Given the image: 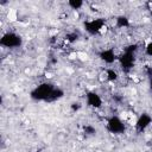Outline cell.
<instances>
[{
  "label": "cell",
  "instance_id": "cell-1",
  "mask_svg": "<svg viewBox=\"0 0 152 152\" xmlns=\"http://www.w3.org/2000/svg\"><path fill=\"white\" fill-rule=\"evenodd\" d=\"M56 89L55 84L50 83V82H43L39 86H37L36 88H33L30 93V97L34 101H44V102H49L50 96L52 95L53 90Z\"/></svg>",
  "mask_w": 152,
  "mask_h": 152
},
{
  "label": "cell",
  "instance_id": "cell-2",
  "mask_svg": "<svg viewBox=\"0 0 152 152\" xmlns=\"http://www.w3.org/2000/svg\"><path fill=\"white\" fill-rule=\"evenodd\" d=\"M0 45L7 49H17L23 45V38L15 32H6L0 38Z\"/></svg>",
  "mask_w": 152,
  "mask_h": 152
},
{
  "label": "cell",
  "instance_id": "cell-3",
  "mask_svg": "<svg viewBox=\"0 0 152 152\" xmlns=\"http://www.w3.org/2000/svg\"><path fill=\"white\" fill-rule=\"evenodd\" d=\"M134 53L133 51H129V50H124V52L118 56V62H119V65L121 66V69L126 72H128L133 66H134V62H135V57H134Z\"/></svg>",
  "mask_w": 152,
  "mask_h": 152
},
{
  "label": "cell",
  "instance_id": "cell-4",
  "mask_svg": "<svg viewBox=\"0 0 152 152\" xmlns=\"http://www.w3.org/2000/svg\"><path fill=\"white\" fill-rule=\"evenodd\" d=\"M83 27H84V30L89 34L95 36V34L100 33L103 30V27H104V19L103 18H96V19L87 20V21H84Z\"/></svg>",
  "mask_w": 152,
  "mask_h": 152
},
{
  "label": "cell",
  "instance_id": "cell-5",
  "mask_svg": "<svg viewBox=\"0 0 152 152\" xmlns=\"http://www.w3.org/2000/svg\"><path fill=\"white\" fill-rule=\"evenodd\" d=\"M107 129L113 134H122L126 131V126L119 116H110L107 120Z\"/></svg>",
  "mask_w": 152,
  "mask_h": 152
},
{
  "label": "cell",
  "instance_id": "cell-6",
  "mask_svg": "<svg viewBox=\"0 0 152 152\" xmlns=\"http://www.w3.org/2000/svg\"><path fill=\"white\" fill-rule=\"evenodd\" d=\"M86 102H87V106L94 109L102 107V97L96 91H88L86 94Z\"/></svg>",
  "mask_w": 152,
  "mask_h": 152
},
{
  "label": "cell",
  "instance_id": "cell-7",
  "mask_svg": "<svg viewBox=\"0 0 152 152\" xmlns=\"http://www.w3.org/2000/svg\"><path fill=\"white\" fill-rule=\"evenodd\" d=\"M151 124H152V116L148 113H142L137 119L135 129H137V132H144Z\"/></svg>",
  "mask_w": 152,
  "mask_h": 152
},
{
  "label": "cell",
  "instance_id": "cell-8",
  "mask_svg": "<svg viewBox=\"0 0 152 152\" xmlns=\"http://www.w3.org/2000/svg\"><path fill=\"white\" fill-rule=\"evenodd\" d=\"M99 57L102 62L106 64H113L115 61H118V56L113 49H104L99 53Z\"/></svg>",
  "mask_w": 152,
  "mask_h": 152
},
{
  "label": "cell",
  "instance_id": "cell-9",
  "mask_svg": "<svg viewBox=\"0 0 152 152\" xmlns=\"http://www.w3.org/2000/svg\"><path fill=\"white\" fill-rule=\"evenodd\" d=\"M115 25L120 28H125L129 26V19L126 15H118L115 19Z\"/></svg>",
  "mask_w": 152,
  "mask_h": 152
},
{
  "label": "cell",
  "instance_id": "cell-10",
  "mask_svg": "<svg viewBox=\"0 0 152 152\" xmlns=\"http://www.w3.org/2000/svg\"><path fill=\"white\" fill-rule=\"evenodd\" d=\"M63 96H64V91H63V89H61V88L56 87V89L53 90L52 95H51V96H50V99H49V102H55V101H57V100L62 99Z\"/></svg>",
  "mask_w": 152,
  "mask_h": 152
},
{
  "label": "cell",
  "instance_id": "cell-11",
  "mask_svg": "<svg viewBox=\"0 0 152 152\" xmlns=\"http://www.w3.org/2000/svg\"><path fill=\"white\" fill-rule=\"evenodd\" d=\"M106 78L109 82H115L119 78V75H118V72L114 69H107L106 70Z\"/></svg>",
  "mask_w": 152,
  "mask_h": 152
},
{
  "label": "cell",
  "instance_id": "cell-12",
  "mask_svg": "<svg viewBox=\"0 0 152 152\" xmlns=\"http://www.w3.org/2000/svg\"><path fill=\"white\" fill-rule=\"evenodd\" d=\"M84 2L82 0H69L68 1V6L71 8V10H81L83 7Z\"/></svg>",
  "mask_w": 152,
  "mask_h": 152
},
{
  "label": "cell",
  "instance_id": "cell-13",
  "mask_svg": "<svg viewBox=\"0 0 152 152\" xmlns=\"http://www.w3.org/2000/svg\"><path fill=\"white\" fill-rule=\"evenodd\" d=\"M83 131H84V133H86L87 135H94V134L96 133V129H95L93 126H90V125L84 126V127H83Z\"/></svg>",
  "mask_w": 152,
  "mask_h": 152
},
{
  "label": "cell",
  "instance_id": "cell-14",
  "mask_svg": "<svg viewBox=\"0 0 152 152\" xmlns=\"http://www.w3.org/2000/svg\"><path fill=\"white\" fill-rule=\"evenodd\" d=\"M77 38H78V34H77V33H75V32H72V33H68V34H66V40H68V42H70V43L76 42V40H77Z\"/></svg>",
  "mask_w": 152,
  "mask_h": 152
},
{
  "label": "cell",
  "instance_id": "cell-15",
  "mask_svg": "<svg viewBox=\"0 0 152 152\" xmlns=\"http://www.w3.org/2000/svg\"><path fill=\"white\" fill-rule=\"evenodd\" d=\"M145 53L150 57H152V42H148L145 46Z\"/></svg>",
  "mask_w": 152,
  "mask_h": 152
},
{
  "label": "cell",
  "instance_id": "cell-16",
  "mask_svg": "<svg viewBox=\"0 0 152 152\" xmlns=\"http://www.w3.org/2000/svg\"><path fill=\"white\" fill-rule=\"evenodd\" d=\"M80 108H81V104H80L78 102H77V103H76V102H74V103L71 104V109H72L74 112H75V110H78Z\"/></svg>",
  "mask_w": 152,
  "mask_h": 152
},
{
  "label": "cell",
  "instance_id": "cell-17",
  "mask_svg": "<svg viewBox=\"0 0 152 152\" xmlns=\"http://www.w3.org/2000/svg\"><path fill=\"white\" fill-rule=\"evenodd\" d=\"M148 86H150V89L152 90V76L150 77V82H148Z\"/></svg>",
  "mask_w": 152,
  "mask_h": 152
},
{
  "label": "cell",
  "instance_id": "cell-18",
  "mask_svg": "<svg viewBox=\"0 0 152 152\" xmlns=\"http://www.w3.org/2000/svg\"><path fill=\"white\" fill-rule=\"evenodd\" d=\"M151 14H152V8H151Z\"/></svg>",
  "mask_w": 152,
  "mask_h": 152
}]
</instances>
